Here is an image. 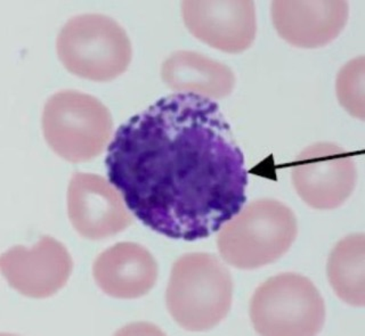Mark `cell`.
Returning <instances> with one entry per match:
<instances>
[{
  "label": "cell",
  "instance_id": "30bf717a",
  "mask_svg": "<svg viewBox=\"0 0 365 336\" xmlns=\"http://www.w3.org/2000/svg\"><path fill=\"white\" fill-rule=\"evenodd\" d=\"M182 15L194 37L230 54L247 51L256 38V7L250 0H186Z\"/></svg>",
  "mask_w": 365,
  "mask_h": 336
},
{
  "label": "cell",
  "instance_id": "5b68a950",
  "mask_svg": "<svg viewBox=\"0 0 365 336\" xmlns=\"http://www.w3.org/2000/svg\"><path fill=\"white\" fill-rule=\"evenodd\" d=\"M41 125L46 142L55 154L68 162L86 163L106 149L113 120L96 97L62 90L46 102Z\"/></svg>",
  "mask_w": 365,
  "mask_h": 336
},
{
  "label": "cell",
  "instance_id": "5bb4252c",
  "mask_svg": "<svg viewBox=\"0 0 365 336\" xmlns=\"http://www.w3.org/2000/svg\"><path fill=\"white\" fill-rule=\"evenodd\" d=\"M327 273L331 288L341 301L364 307V233H351L336 243L329 256Z\"/></svg>",
  "mask_w": 365,
  "mask_h": 336
},
{
  "label": "cell",
  "instance_id": "7c38bea8",
  "mask_svg": "<svg viewBox=\"0 0 365 336\" xmlns=\"http://www.w3.org/2000/svg\"><path fill=\"white\" fill-rule=\"evenodd\" d=\"M157 261L148 248L137 243L123 242L97 256L93 276L97 286L114 299H138L157 284Z\"/></svg>",
  "mask_w": 365,
  "mask_h": 336
},
{
  "label": "cell",
  "instance_id": "7a4b0ae2",
  "mask_svg": "<svg viewBox=\"0 0 365 336\" xmlns=\"http://www.w3.org/2000/svg\"><path fill=\"white\" fill-rule=\"evenodd\" d=\"M233 300L231 273L216 256L186 253L171 268L165 305L180 327L205 332L227 317Z\"/></svg>",
  "mask_w": 365,
  "mask_h": 336
},
{
  "label": "cell",
  "instance_id": "4fadbf2b",
  "mask_svg": "<svg viewBox=\"0 0 365 336\" xmlns=\"http://www.w3.org/2000/svg\"><path fill=\"white\" fill-rule=\"evenodd\" d=\"M161 79L169 89L180 94H194L222 100L235 85L231 68L197 51H178L165 58Z\"/></svg>",
  "mask_w": 365,
  "mask_h": 336
},
{
  "label": "cell",
  "instance_id": "9c48e42d",
  "mask_svg": "<svg viewBox=\"0 0 365 336\" xmlns=\"http://www.w3.org/2000/svg\"><path fill=\"white\" fill-rule=\"evenodd\" d=\"M68 214L80 236L91 241L115 236L134 222L111 182L83 172H76L68 184Z\"/></svg>",
  "mask_w": 365,
  "mask_h": 336
},
{
  "label": "cell",
  "instance_id": "52a82bcc",
  "mask_svg": "<svg viewBox=\"0 0 365 336\" xmlns=\"http://www.w3.org/2000/svg\"><path fill=\"white\" fill-rule=\"evenodd\" d=\"M291 179L297 194L311 208L332 210L349 199L356 186L351 154L332 142L308 146L294 159Z\"/></svg>",
  "mask_w": 365,
  "mask_h": 336
},
{
  "label": "cell",
  "instance_id": "ba28073f",
  "mask_svg": "<svg viewBox=\"0 0 365 336\" xmlns=\"http://www.w3.org/2000/svg\"><path fill=\"white\" fill-rule=\"evenodd\" d=\"M6 282L31 299H46L62 290L71 276L73 261L54 237L43 236L31 248L17 245L0 258Z\"/></svg>",
  "mask_w": 365,
  "mask_h": 336
},
{
  "label": "cell",
  "instance_id": "8992f818",
  "mask_svg": "<svg viewBox=\"0 0 365 336\" xmlns=\"http://www.w3.org/2000/svg\"><path fill=\"white\" fill-rule=\"evenodd\" d=\"M250 319L260 335H317L325 322L324 300L307 277L279 273L255 290Z\"/></svg>",
  "mask_w": 365,
  "mask_h": 336
},
{
  "label": "cell",
  "instance_id": "277c9868",
  "mask_svg": "<svg viewBox=\"0 0 365 336\" xmlns=\"http://www.w3.org/2000/svg\"><path fill=\"white\" fill-rule=\"evenodd\" d=\"M56 51L70 73L96 83H108L125 73L133 57L125 28L102 14L70 19L57 36Z\"/></svg>",
  "mask_w": 365,
  "mask_h": 336
},
{
  "label": "cell",
  "instance_id": "8fae6325",
  "mask_svg": "<svg viewBox=\"0 0 365 336\" xmlns=\"http://www.w3.org/2000/svg\"><path fill=\"white\" fill-rule=\"evenodd\" d=\"M344 0L272 1L271 16L279 37L299 48H319L334 41L347 24Z\"/></svg>",
  "mask_w": 365,
  "mask_h": 336
},
{
  "label": "cell",
  "instance_id": "9a60e30c",
  "mask_svg": "<svg viewBox=\"0 0 365 336\" xmlns=\"http://www.w3.org/2000/svg\"><path fill=\"white\" fill-rule=\"evenodd\" d=\"M364 56H359L342 66L336 81V93L340 105L351 117L364 120Z\"/></svg>",
  "mask_w": 365,
  "mask_h": 336
},
{
  "label": "cell",
  "instance_id": "6da1fadb",
  "mask_svg": "<svg viewBox=\"0 0 365 336\" xmlns=\"http://www.w3.org/2000/svg\"><path fill=\"white\" fill-rule=\"evenodd\" d=\"M106 171L143 225L169 238H207L247 202L245 155L220 105L173 94L120 125Z\"/></svg>",
  "mask_w": 365,
  "mask_h": 336
},
{
  "label": "cell",
  "instance_id": "3957f363",
  "mask_svg": "<svg viewBox=\"0 0 365 336\" xmlns=\"http://www.w3.org/2000/svg\"><path fill=\"white\" fill-rule=\"evenodd\" d=\"M297 233L298 222L288 205L277 199H259L220 228L217 248L228 265L252 271L282 258Z\"/></svg>",
  "mask_w": 365,
  "mask_h": 336
}]
</instances>
